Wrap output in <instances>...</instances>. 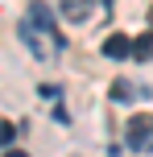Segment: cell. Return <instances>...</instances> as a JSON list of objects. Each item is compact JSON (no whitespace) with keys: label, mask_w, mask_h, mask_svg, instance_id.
I'll list each match as a JSON object with an SVG mask.
<instances>
[{"label":"cell","mask_w":153,"mask_h":157,"mask_svg":"<svg viewBox=\"0 0 153 157\" xmlns=\"http://www.w3.org/2000/svg\"><path fill=\"white\" fill-rule=\"evenodd\" d=\"M91 13L87 0H75V4H62V17H71V21H83V17Z\"/></svg>","instance_id":"cell-5"},{"label":"cell","mask_w":153,"mask_h":157,"mask_svg":"<svg viewBox=\"0 0 153 157\" xmlns=\"http://www.w3.org/2000/svg\"><path fill=\"white\" fill-rule=\"evenodd\" d=\"M4 157H29V153H21V149H8V153H4Z\"/></svg>","instance_id":"cell-8"},{"label":"cell","mask_w":153,"mask_h":157,"mask_svg":"<svg viewBox=\"0 0 153 157\" xmlns=\"http://www.w3.org/2000/svg\"><path fill=\"white\" fill-rule=\"evenodd\" d=\"M149 25H153V4H149Z\"/></svg>","instance_id":"cell-9"},{"label":"cell","mask_w":153,"mask_h":157,"mask_svg":"<svg viewBox=\"0 0 153 157\" xmlns=\"http://www.w3.org/2000/svg\"><path fill=\"white\" fill-rule=\"evenodd\" d=\"M112 95H116V99H128V95H132V87H128V83H124V78H120V83L112 87Z\"/></svg>","instance_id":"cell-7"},{"label":"cell","mask_w":153,"mask_h":157,"mask_svg":"<svg viewBox=\"0 0 153 157\" xmlns=\"http://www.w3.org/2000/svg\"><path fill=\"white\" fill-rule=\"evenodd\" d=\"M132 58H137V62H149L153 58V29L141 33V37H132Z\"/></svg>","instance_id":"cell-4"},{"label":"cell","mask_w":153,"mask_h":157,"mask_svg":"<svg viewBox=\"0 0 153 157\" xmlns=\"http://www.w3.org/2000/svg\"><path fill=\"white\" fill-rule=\"evenodd\" d=\"M104 54H108V58H128V54H132V37H124V33L108 37V41H104Z\"/></svg>","instance_id":"cell-3"},{"label":"cell","mask_w":153,"mask_h":157,"mask_svg":"<svg viewBox=\"0 0 153 157\" xmlns=\"http://www.w3.org/2000/svg\"><path fill=\"white\" fill-rule=\"evenodd\" d=\"M149 132H153V116L149 112H141V116H132L128 120V145H141V149H149Z\"/></svg>","instance_id":"cell-2"},{"label":"cell","mask_w":153,"mask_h":157,"mask_svg":"<svg viewBox=\"0 0 153 157\" xmlns=\"http://www.w3.org/2000/svg\"><path fill=\"white\" fill-rule=\"evenodd\" d=\"M13 136H17L13 124H8V120H0V145H13Z\"/></svg>","instance_id":"cell-6"},{"label":"cell","mask_w":153,"mask_h":157,"mask_svg":"<svg viewBox=\"0 0 153 157\" xmlns=\"http://www.w3.org/2000/svg\"><path fill=\"white\" fill-rule=\"evenodd\" d=\"M21 37H25V46L33 50V58H41V62H50V58L58 54V46H62L54 13H50L46 4H33L29 13L21 17Z\"/></svg>","instance_id":"cell-1"}]
</instances>
